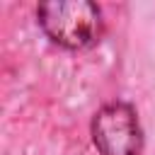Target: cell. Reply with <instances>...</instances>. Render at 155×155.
Segmentation results:
<instances>
[{"label":"cell","instance_id":"6da1fadb","mask_svg":"<svg viewBox=\"0 0 155 155\" xmlns=\"http://www.w3.org/2000/svg\"><path fill=\"white\" fill-rule=\"evenodd\" d=\"M44 34L70 51L94 46L104 34L102 10L90 0H51L36 7Z\"/></svg>","mask_w":155,"mask_h":155},{"label":"cell","instance_id":"7a4b0ae2","mask_svg":"<svg viewBox=\"0 0 155 155\" xmlns=\"http://www.w3.org/2000/svg\"><path fill=\"white\" fill-rule=\"evenodd\" d=\"M92 140L99 155H140L143 131L128 102H109L92 119Z\"/></svg>","mask_w":155,"mask_h":155}]
</instances>
